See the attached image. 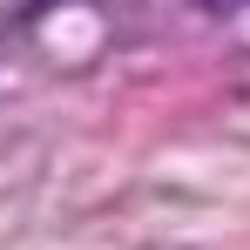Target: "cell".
I'll return each instance as SVG.
<instances>
[{
    "mask_svg": "<svg viewBox=\"0 0 250 250\" xmlns=\"http://www.w3.org/2000/svg\"><path fill=\"white\" fill-rule=\"evenodd\" d=\"M203 7H216V14H223V7H237V0H203Z\"/></svg>",
    "mask_w": 250,
    "mask_h": 250,
    "instance_id": "1",
    "label": "cell"
}]
</instances>
